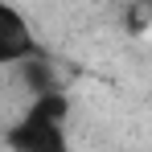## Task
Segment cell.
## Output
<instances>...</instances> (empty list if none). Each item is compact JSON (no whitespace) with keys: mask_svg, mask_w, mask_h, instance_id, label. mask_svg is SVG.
<instances>
[{"mask_svg":"<svg viewBox=\"0 0 152 152\" xmlns=\"http://www.w3.org/2000/svg\"><path fill=\"white\" fill-rule=\"evenodd\" d=\"M66 119H70L66 91L33 95L29 107L4 127V144H8V152H70Z\"/></svg>","mask_w":152,"mask_h":152,"instance_id":"1","label":"cell"},{"mask_svg":"<svg viewBox=\"0 0 152 152\" xmlns=\"http://www.w3.org/2000/svg\"><path fill=\"white\" fill-rule=\"evenodd\" d=\"M33 53H41V45H37V37H33V29H29L25 12H21L17 4L0 0V70L25 62Z\"/></svg>","mask_w":152,"mask_h":152,"instance_id":"2","label":"cell"},{"mask_svg":"<svg viewBox=\"0 0 152 152\" xmlns=\"http://www.w3.org/2000/svg\"><path fill=\"white\" fill-rule=\"evenodd\" d=\"M12 70L21 74V82L29 86V95H45V91H62V78H58V70L50 66V58H45V53H33V58H25V62H17Z\"/></svg>","mask_w":152,"mask_h":152,"instance_id":"3","label":"cell"},{"mask_svg":"<svg viewBox=\"0 0 152 152\" xmlns=\"http://www.w3.org/2000/svg\"><path fill=\"white\" fill-rule=\"evenodd\" d=\"M144 25H148V4L132 8V33H144Z\"/></svg>","mask_w":152,"mask_h":152,"instance_id":"4","label":"cell"}]
</instances>
